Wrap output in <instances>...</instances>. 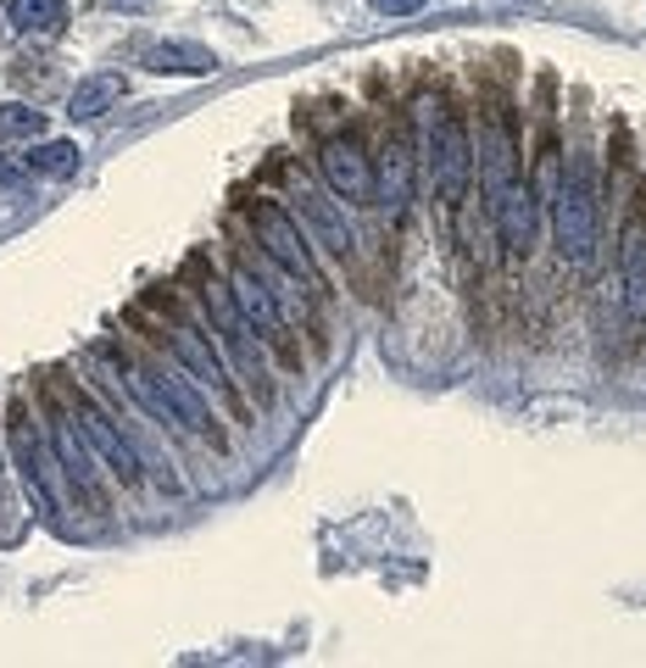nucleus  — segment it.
<instances>
[{
    "mask_svg": "<svg viewBox=\"0 0 646 668\" xmlns=\"http://www.w3.org/2000/svg\"><path fill=\"white\" fill-rule=\"evenodd\" d=\"M552 223H557V251L568 267H591L596 256V168L585 151L568 156V168L557 173V201H552Z\"/></svg>",
    "mask_w": 646,
    "mask_h": 668,
    "instance_id": "f257e3e1",
    "label": "nucleus"
},
{
    "mask_svg": "<svg viewBox=\"0 0 646 668\" xmlns=\"http://www.w3.org/2000/svg\"><path fill=\"white\" fill-rule=\"evenodd\" d=\"M424 162H430V179L446 195V206H457L463 190H468V173H474V140H468V129H463V118L452 107H430Z\"/></svg>",
    "mask_w": 646,
    "mask_h": 668,
    "instance_id": "f03ea898",
    "label": "nucleus"
},
{
    "mask_svg": "<svg viewBox=\"0 0 646 668\" xmlns=\"http://www.w3.org/2000/svg\"><path fill=\"white\" fill-rule=\"evenodd\" d=\"M251 234H256V245H262V256L268 262H279L295 284H306V290H323V273H317V262H312V240L290 223V212L284 206H273V201H251Z\"/></svg>",
    "mask_w": 646,
    "mask_h": 668,
    "instance_id": "7ed1b4c3",
    "label": "nucleus"
},
{
    "mask_svg": "<svg viewBox=\"0 0 646 668\" xmlns=\"http://www.w3.org/2000/svg\"><path fill=\"white\" fill-rule=\"evenodd\" d=\"M229 295H234V306L245 312V323L256 328V341H268L284 363H301L295 357V346H290V317H284V306L273 301V290H268V279L251 267V262H234V279H229Z\"/></svg>",
    "mask_w": 646,
    "mask_h": 668,
    "instance_id": "20e7f679",
    "label": "nucleus"
},
{
    "mask_svg": "<svg viewBox=\"0 0 646 668\" xmlns=\"http://www.w3.org/2000/svg\"><path fill=\"white\" fill-rule=\"evenodd\" d=\"M201 306L212 312V323H218V341H223V352L234 357V368H240L251 385H262V379H268V363H262V346H256V328H251V323H245V312L234 306L229 284L206 279V284H201Z\"/></svg>",
    "mask_w": 646,
    "mask_h": 668,
    "instance_id": "39448f33",
    "label": "nucleus"
},
{
    "mask_svg": "<svg viewBox=\"0 0 646 668\" xmlns=\"http://www.w3.org/2000/svg\"><path fill=\"white\" fill-rule=\"evenodd\" d=\"M46 424H51V446H57L62 474H68V485L79 490V502H84L90 513H107V490H101V479H95V452H90V441L79 435L73 413L51 407V413H46Z\"/></svg>",
    "mask_w": 646,
    "mask_h": 668,
    "instance_id": "423d86ee",
    "label": "nucleus"
},
{
    "mask_svg": "<svg viewBox=\"0 0 646 668\" xmlns=\"http://www.w3.org/2000/svg\"><path fill=\"white\" fill-rule=\"evenodd\" d=\"M73 424H79V435L90 441V452H95L123 485H140V452L129 446V435H123L84 391H73Z\"/></svg>",
    "mask_w": 646,
    "mask_h": 668,
    "instance_id": "0eeeda50",
    "label": "nucleus"
},
{
    "mask_svg": "<svg viewBox=\"0 0 646 668\" xmlns=\"http://www.w3.org/2000/svg\"><path fill=\"white\" fill-rule=\"evenodd\" d=\"M162 341H168V352L195 374V385H206L212 396H223L234 413H245V402H240V391H234V379H229V368H223V357L212 352V341H206V334L201 328H190V323H173L168 334H162Z\"/></svg>",
    "mask_w": 646,
    "mask_h": 668,
    "instance_id": "6e6552de",
    "label": "nucleus"
},
{
    "mask_svg": "<svg viewBox=\"0 0 646 668\" xmlns=\"http://www.w3.org/2000/svg\"><path fill=\"white\" fill-rule=\"evenodd\" d=\"M518 145H513V129L502 112L485 118V134H480V190H485V206L496 212L507 201V190L518 184Z\"/></svg>",
    "mask_w": 646,
    "mask_h": 668,
    "instance_id": "1a4fd4ad",
    "label": "nucleus"
},
{
    "mask_svg": "<svg viewBox=\"0 0 646 668\" xmlns=\"http://www.w3.org/2000/svg\"><path fill=\"white\" fill-rule=\"evenodd\" d=\"M618 301L629 312V328L646 323V206L618 234Z\"/></svg>",
    "mask_w": 646,
    "mask_h": 668,
    "instance_id": "9d476101",
    "label": "nucleus"
},
{
    "mask_svg": "<svg viewBox=\"0 0 646 668\" xmlns=\"http://www.w3.org/2000/svg\"><path fill=\"white\" fill-rule=\"evenodd\" d=\"M317 168H323V179H330L335 195H346V201H374V168H369V156H363V145H357L352 134L323 140Z\"/></svg>",
    "mask_w": 646,
    "mask_h": 668,
    "instance_id": "9b49d317",
    "label": "nucleus"
},
{
    "mask_svg": "<svg viewBox=\"0 0 646 668\" xmlns=\"http://www.w3.org/2000/svg\"><path fill=\"white\" fill-rule=\"evenodd\" d=\"M145 374H151L157 396L168 402V418H173V424H184L190 435H201V441H212V446L223 441V435H218V418H212V407L201 402V391H195L184 374H173V368H145Z\"/></svg>",
    "mask_w": 646,
    "mask_h": 668,
    "instance_id": "f8f14e48",
    "label": "nucleus"
},
{
    "mask_svg": "<svg viewBox=\"0 0 646 668\" xmlns=\"http://www.w3.org/2000/svg\"><path fill=\"white\" fill-rule=\"evenodd\" d=\"M12 452H18V468H23V490H29V502H34L46 518H57L62 502H57V490H51V468H46V452H40V441H34L23 407L12 413Z\"/></svg>",
    "mask_w": 646,
    "mask_h": 668,
    "instance_id": "ddd939ff",
    "label": "nucleus"
},
{
    "mask_svg": "<svg viewBox=\"0 0 646 668\" xmlns=\"http://www.w3.org/2000/svg\"><path fill=\"white\" fill-rule=\"evenodd\" d=\"M301 217H306V229H312V240H317L323 251H335L341 262H352V256H357V234H352L346 212H341L330 195L301 190Z\"/></svg>",
    "mask_w": 646,
    "mask_h": 668,
    "instance_id": "4468645a",
    "label": "nucleus"
},
{
    "mask_svg": "<svg viewBox=\"0 0 646 668\" xmlns=\"http://www.w3.org/2000/svg\"><path fill=\"white\" fill-rule=\"evenodd\" d=\"M407 195H413V140L396 129L385 140V156H380V201L391 206V217H402Z\"/></svg>",
    "mask_w": 646,
    "mask_h": 668,
    "instance_id": "2eb2a0df",
    "label": "nucleus"
},
{
    "mask_svg": "<svg viewBox=\"0 0 646 668\" xmlns=\"http://www.w3.org/2000/svg\"><path fill=\"white\" fill-rule=\"evenodd\" d=\"M491 217H496V229H502V245H507L513 256H529V245H535V190H529V179H518Z\"/></svg>",
    "mask_w": 646,
    "mask_h": 668,
    "instance_id": "dca6fc26",
    "label": "nucleus"
},
{
    "mask_svg": "<svg viewBox=\"0 0 646 668\" xmlns=\"http://www.w3.org/2000/svg\"><path fill=\"white\" fill-rule=\"evenodd\" d=\"M145 68L162 79H206V73H218V57L195 40H162L145 51Z\"/></svg>",
    "mask_w": 646,
    "mask_h": 668,
    "instance_id": "f3484780",
    "label": "nucleus"
},
{
    "mask_svg": "<svg viewBox=\"0 0 646 668\" xmlns=\"http://www.w3.org/2000/svg\"><path fill=\"white\" fill-rule=\"evenodd\" d=\"M123 95H129L123 73H90V79L73 84V95H68V118H73V123H95V118H107Z\"/></svg>",
    "mask_w": 646,
    "mask_h": 668,
    "instance_id": "a211bd4d",
    "label": "nucleus"
},
{
    "mask_svg": "<svg viewBox=\"0 0 646 668\" xmlns=\"http://www.w3.org/2000/svg\"><path fill=\"white\" fill-rule=\"evenodd\" d=\"M0 12L18 34H40V40H57L68 29V0H0Z\"/></svg>",
    "mask_w": 646,
    "mask_h": 668,
    "instance_id": "6ab92c4d",
    "label": "nucleus"
},
{
    "mask_svg": "<svg viewBox=\"0 0 646 668\" xmlns=\"http://www.w3.org/2000/svg\"><path fill=\"white\" fill-rule=\"evenodd\" d=\"M79 145L73 140H34L29 145V173H40V179H68V173H79Z\"/></svg>",
    "mask_w": 646,
    "mask_h": 668,
    "instance_id": "aec40b11",
    "label": "nucleus"
},
{
    "mask_svg": "<svg viewBox=\"0 0 646 668\" xmlns=\"http://www.w3.org/2000/svg\"><path fill=\"white\" fill-rule=\"evenodd\" d=\"M40 134H46V112L23 101H0V140H40Z\"/></svg>",
    "mask_w": 646,
    "mask_h": 668,
    "instance_id": "412c9836",
    "label": "nucleus"
},
{
    "mask_svg": "<svg viewBox=\"0 0 646 668\" xmlns=\"http://www.w3.org/2000/svg\"><path fill=\"white\" fill-rule=\"evenodd\" d=\"M29 190H34V173H29V162L0 156V201H23Z\"/></svg>",
    "mask_w": 646,
    "mask_h": 668,
    "instance_id": "4be33fe9",
    "label": "nucleus"
},
{
    "mask_svg": "<svg viewBox=\"0 0 646 668\" xmlns=\"http://www.w3.org/2000/svg\"><path fill=\"white\" fill-rule=\"evenodd\" d=\"M424 7H430V0H374V12H385V18H413Z\"/></svg>",
    "mask_w": 646,
    "mask_h": 668,
    "instance_id": "5701e85b",
    "label": "nucleus"
},
{
    "mask_svg": "<svg viewBox=\"0 0 646 668\" xmlns=\"http://www.w3.org/2000/svg\"><path fill=\"white\" fill-rule=\"evenodd\" d=\"M112 7H145V0H112Z\"/></svg>",
    "mask_w": 646,
    "mask_h": 668,
    "instance_id": "b1692460",
    "label": "nucleus"
}]
</instances>
